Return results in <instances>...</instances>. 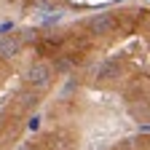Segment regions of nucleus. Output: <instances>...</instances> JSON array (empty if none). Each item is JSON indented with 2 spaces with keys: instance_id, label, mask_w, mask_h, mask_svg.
I'll return each instance as SVG.
<instances>
[{
  "instance_id": "1",
  "label": "nucleus",
  "mask_w": 150,
  "mask_h": 150,
  "mask_svg": "<svg viewBox=\"0 0 150 150\" xmlns=\"http://www.w3.org/2000/svg\"><path fill=\"white\" fill-rule=\"evenodd\" d=\"M24 78H27V83H30L35 91H40V88H48V86H51L54 70H51V64H46V62H32V64L27 67V72H24Z\"/></svg>"
},
{
  "instance_id": "2",
  "label": "nucleus",
  "mask_w": 150,
  "mask_h": 150,
  "mask_svg": "<svg viewBox=\"0 0 150 150\" xmlns=\"http://www.w3.org/2000/svg\"><path fill=\"white\" fill-rule=\"evenodd\" d=\"M88 30L94 32V35H110L112 30H115V16L112 13H94L91 19H88Z\"/></svg>"
},
{
  "instance_id": "3",
  "label": "nucleus",
  "mask_w": 150,
  "mask_h": 150,
  "mask_svg": "<svg viewBox=\"0 0 150 150\" xmlns=\"http://www.w3.org/2000/svg\"><path fill=\"white\" fill-rule=\"evenodd\" d=\"M19 51H22V38H19V35L0 38V59H13Z\"/></svg>"
},
{
  "instance_id": "4",
  "label": "nucleus",
  "mask_w": 150,
  "mask_h": 150,
  "mask_svg": "<svg viewBox=\"0 0 150 150\" xmlns=\"http://www.w3.org/2000/svg\"><path fill=\"white\" fill-rule=\"evenodd\" d=\"M118 64L115 62H110V59H105V62H99L97 67H94V78H99V81H112V78H118Z\"/></svg>"
},
{
  "instance_id": "5",
  "label": "nucleus",
  "mask_w": 150,
  "mask_h": 150,
  "mask_svg": "<svg viewBox=\"0 0 150 150\" xmlns=\"http://www.w3.org/2000/svg\"><path fill=\"white\" fill-rule=\"evenodd\" d=\"M22 105H24V107H38V94H35V91L22 94Z\"/></svg>"
},
{
  "instance_id": "6",
  "label": "nucleus",
  "mask_w": 150,
  "mask_h": 150,
  "mask_svg": "<svg viewBox=\"0 0 150 150\" xmlns=\"http://www.w3.org/2000/svg\"><path fill=\"white\" fill-rule=\"evenodd\" d=\"M27 129H30V131H38V129H40V115H32L30 123H27Z\"/></svg>"
},
{
  "instance_id": "7",
  "label": "nucleus",
  "mask_w": 150,
  "mask_h": 150,
  "mask_svg": "<svg viewBox=\"0 0 150 150\" xmlns=\"http://www.w3.org/2000/svg\"><path fill=\"white\" fill-rule=\"evenodd\" d=\"M8 32H13V22H3L0 24V38H6Z\"/></svg>"
}]
</instances>
